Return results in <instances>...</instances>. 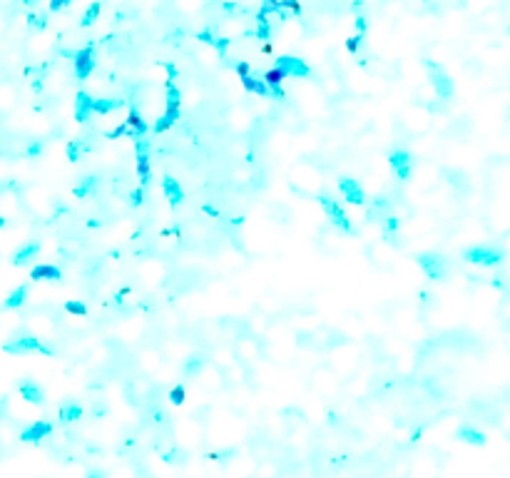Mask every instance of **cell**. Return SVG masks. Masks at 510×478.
I'll use <instances>...</instances> for the list:
<instances>
[{"label": "cell", "instance_id": "44dd1931", "mask_svg": "<svg viewBox=\"0 0 510 478\" xmlns=\"http://www.w3.org/2000/svg\"><path fill=\"white\" fill-rule=\"evenodd\" d=\"M242 83H244V87H247L249 92L269 95V85L264 83V80H259V78H254V75H244V78H242Z\"/></svg>", "mask_w": 510, "mask_h": 478}, {"label": "cell", "instance_id": "f35d334b", "mask_svg": "<svg viewBox=\"0 0 510 478\" xmlns=\"http://www.w3.org/2000/svg\"><path fill=\"white\" fill-rule=\"evenodd\" d=\"M3 227H5V217H0V230H3Z\"/></svg>", "mask_w": 510, "mask_h": 478}, {"label": "cell", "instance_id": "5bb4252c", "mask_svg": "<svg viewBox=\"0 0 510 478\" xmlns=\"http://www.w3.org/2000/svg\"><path fill=\"white\" fill-rule=\"evenodd\" d=\"M162 189H165L167 199H169L172 204H182V199H184V192H182L180 182L174 180V177H162Z\"/></svg>", "mask_w": 510, "mask_h": 478}, {"label": "cell", "instance_id": "836d02e7", "mask_svg": "<svg viewBox=\"0 0 510 478\" xmlns=\"http://www.w3.org/2000/svg\"><path fill=\"white\" fill-rule=\"evenodd\" d=\"M356 28H359V35L363 37V33H366V17H356Z\"/></svg>", "mask_w": 510, "mask_h": 478}, {"label": "cell", "instance_id": "8d00e7d4", "mask_svg": "<svg viewBox=\"0 0 510 478\" xmlns=\"http://www.w3.org/2000/svg\"><path fill=\"white\" fill-rule=\"evenodd\" d=\"M40 149H43L40 142H37V145H30V147H28V155H30V157H33V155H40Z\"/></svg>", "mask_w": 510, "mask_h": 478}, {"label": "cell", "instance_id": "d4e9b609", "mask_svg": "<svg viewBox=\"0 0 510 478\" xmlns=\"http://www.w3.org/2000/svg\"><path fill=\"white\" fill-rule=\"evenodd\" d=\"M100 15V3H92L90 8H87V13L83 15V28H90L92 23H95V17Z\"/></svg>", "mask_w": 510, "mask_h": 478}, {"label": "cell", "instance_id": "52a82bcc", "mask_svg": "<svg viewBox=\"0 0 510 478\" xmlns=\"http://www.w3.org/2000/svg\"><path fill=\"white\" fill-rule=\"evenodd\" d=\"M388 165L391 169L396 172V177L401 182H406L411 177V169H413V157L406 152V149H394L391 155H388Z\"/></svg>", "mask_w": 510, "mask_h": 478}, {"label": "cell", "instance_id": "f1b7e54d", "mask_svg": "<svg viewBox=\"0 0 510 478\" xmlns=\"http://www.w3.org/2000/svg\"><path fill=\"white\" fill-rule=\"evenodd\" d=\"M279 8H281L279 0H266L264 8H262V15H269V13H274V10H279Z\"/></svg>", "mask_w": 510, "mask_h": 478}, {"label": "cell", "instance_id": "30bf717a", "mask_svg": "<svg viewBox=\"0 0 510 478\" xmlns=\"http://www.w3.org/2000/svg\"><path fill=\"white\" fill-rule=\"evenodd\" d=\"M339 189H341V195L346 197V202H351V204H363V202H366L363 187L359 184V180H354V177H341V180H339Z\"/></svg>", "mask_w": 510, "mask_h": 478}, {"label": "cell", "instance_id": "ffe728a7", "mask_svg": "<svg viewBox=\"0 0 510 478\" xmlns=\"http://www.w3.org/2000/svg\"><path fill=\"white\" fill-rule=\"evenodd\" d=\"M28 299V286L25 284H20L15 292H10V297L3 301V307L5 309H17V307H23V301Z\"/></svg>", "mask_w": 510, "mask_h": 478}, {"label": "cell", "instance_id": "7402d4cb", "mask_svg": "<svg viewBox=\"0 0 510 478\" xmlns=\"http://www.w3.org/2000/svg\"><path fill=\"white\" fill-rule=\"evenodd\" d=\"M458 438H463V441H468V444H485V436L480 433V431L476 429H470V426H463V429H458Z\"/></svg>", "mask_w": 510, "mask_h": 478}, {"label": "cell", "instance_id": "f546056e", "mask_svg": "<svg viewBox=\"0 0 510 478\" xmlns=\"http://www.w3.org/2000/svg\"><path fill=\"white\" fill-rule=\"evenodd\" d=\"M130 204H132V207H140V204H142V189H134V192H132V195H130Z\"/></svg>", "mask_w": 510, "mask_h": 478}, {"label": "cell", "instance_id": "4316f807", "mask_svg": "<svg viewBox=\"0 0 510 478\" xmlns=\"http://www.w3.org/2000/svg\"><path fill=\"white\" fill-rule=\"evenodd\" d=\"M257 37H259V40H266V37H269V20H266V15H262V13H259V30H257Z\"/></svg>", "mask_w": 510, "mask_h": 478}, {"label": "cell", "instance_id": "6da1fadb", "mask_svg": "<svg viewBox=\"0 0 510 478\" xmlns=\"http://www.w3.org/2000/svg\"><path fill=\"white\" fill-rule=\"evenodd\" d=\"M418 266L423 269V274H426L428 279H433V281L445 279V274H448V262H445L441 254H433V252L418 254Z\"/></svg>", "mask_w": 510, "mask_h": 478}, {"label": "cell", "instance_id": "ab89813d", "mask_svg": "<svg viewBox=\"0 0 510 478\" xmlns=\"http://www.w3.org/2000/svg\"><path fill=\"white\" fill-rule=\"evenodd\" d=\"M25 3H33V0H25Z\"/></svg>", "mask_w": 510, "mask_h": 478}, {"label": "cell", "instance_id": "8fae6325", "mask_svg": "<svg viewBox=\"0 0 510 478\" xmlns=\"http://www.w3.org/2000/svg\"><path fill=\"white\" fill-rule=\"evenodd\" d=\"M50 433H52V424L50 421H35L33 426H28V429L20 433V438L28 441V444H33V441H43Z\"/></svg>", "mask_w": 510, "mask_h": 478}, {"label": "cell", "instance_id": "7a4b0ae2", "mask_svg": "<svg viewBox=\"0 0 510 478\" xmlns=\"http://www.w3.org/2000/svg\"><path fill=\"white\" fill-rule=\"evenodd\" d=\"M319 202H321V207H324L326 217H329V219L336 224V227H339V230L346 232V234H351V232H354V224L348 222V217H346V212L341 209V204H339L336 199L329 197V195H321V197H319Z\"/></svg>", "mask_w": 510, "mask_h": 478}, {"label": "cell", "instance_id": "4dcf8cb0", "mask_svg": "<svg viewBox=\"0 0 510 478\" xmlns=\"http://www.w3.org/2000/svg\"><path fill=\"white\" fill-rule=\"evenodd\" d=\"M169 396H172V401H174V404H182V401H184V391H182L180 386H177V389H172V394Z\"/></svg>", "mask_w": 510, "mask_h": 478}, {"label": "cell", "instance_id": "9c48e42d", "mask_svg": "<svg viewBox=\"0 0 510 478\" xmlns=\"http://www.w3.org/2000/svg\"><path fill=\"white\" fill-rule=\"evenodd\" d=\"M92 70H95V50H92V45H87L75 55V75L80 80H87Z\"/></svg>", "mask_w": 510, "mask_h": 478}, {"label": "cell", "instance_id": "484cf974", "mask_svg": "<svg viewBox=\"0 0 510 478\" xmlns=\"http://www.w3.org/2000/svg\"><path fill=\"white\" fill-rule=\"evenodd\" d=\"M80 152H83V145H80V140L70 142V145H67V160H70V162H77V160H80Z\"/></svg>", "mask_w": 510, "mask_h": 478}, {"label": "cell", "instance_id": "277c9868", "mask_svg": "<svg viewBox=\"0 0 510 478\" xmlns=\"http://www.w3.org/2000/svg\"><path fill=\"white\" fill-rule=\"evenodd\" d=\"M465 259L473 264H483V266H493L503 259V252L495 247H488V244H476V247L465 249Z\"/></svg>", "mask_w": 510, "mask_h": 478}, {"label": "cell", "instance_id": "3957f363", "mask_svg": "<svg viewBox=\"0 0 510 478\" xmlns=\"http://www.w3.org/2000/svg\"><path fill=\"white\" fill-rule=\"evenodd\" d=\"M426 67H428V72H430V83H433V90L438 92V98L448 100L453 95V80H450V75L438 63H430V60L426 63Z\"/></svg>", "mask_w": 510, "mask_h": 478}, {"label": "cell", "instance_id": "cb8c5ba5", "mask_svg": "<svg viewBox=\"0 0 510 478\" xmlns=\"http://www.w3.org/2000/svg\"><path fill=\"white\" fill-rule=\"evenodd\" d=\"M80 416H83V409H80L77 404H72V401H70V404H65V406L60 409V418H63L65 424H70V421H77Z\"/></svg>", "mask_w": 510, "mask_h": 478}, {"label": "cell", "instance_id": "8992f818", "mask_svg": "<svg viewBox=\"0 0 510 478\" xmlns=\"http://www.w3.org/2000/svg\"><path fill=\"white\" fill-rule=\"evenodd\" d=\"M5 351L8 354H30V351H40V354H48L52 356V349L45 347L40 339H35V336H20L15 341H8L5 344Z\"/></svg>", "mask_w": 510, "mask_h": 478}, {"label": "cell", "instance_id": "d6a6232c", "mask_svg": "<svg viewBox=\"0 0 510 478\" xmlns=\"http://www.w3.org/2000/svg\"><path fill=\"white\" fill-rule=\"evenodd\" d=\"M70 0H50V10H60L63 5H67Z\"/></svg>", "mask_w": 510, "mask_h": 478}, {"label": "cell", "instance_id": "d6986e66", "mask_svg": "<svg viewBox=\"0 0 510 478\" xmlns=\"http://www.w3.org/2000/svg\"><path fill=\"white\" fill-rule=\"evenodd\" d=\"M97 184H100V177H95V175H90V177H85L72 192H75V197H80V199H85V197H90L95 189H97Z\"/></svg>", "mask_w": 510, "mask_h": 478}, {"label": "cell", "instance_id": "ac0fdd59", "mask_svg": "<svg viewBox=\"0 0 510 478\" xmlns=\"http://www.w3.org/2000/svg\"><path fill=\"white\" fill-rule=\"evenodd\" d=\"M127 127H130V137L134 140V137H142V135L147 132V122L140 117L137 110H132L130 117H127Z\"/></svg>", "mask_w": 510, "mask_h": 478}, {"label": "cell", "instance_id": "9a60e30c", "mask_svg": "<svg viewBox=\"0 0 510 478\" xmlns=\"http://www.w3.org/2000/svg\"><path fill=\"white\" fill-rule=\"evenodd\" d=\"M37 252H40V244L28 242V244H23V247H20L15 254H13V264L23 266V264H28L30 259H35V257H37Z\"/></svg>", "mask_w": 510, "mask_h": 478}, {"label": "cell", "instance_id": "2e32d148", "mask_svg": "<svg viewBox=\"0 0 510 478\" xmlns=\"http://www.w3.org/2000/svg\"><path fill=\"white\" fill-rule=\"evenodd\" d=\"M30 279L57 281V279H60V269H57V266H52V264H40V266H33V272H30Z\"/></svg>", "mask_w": 510, "mask_h": 478}, {"label": "cell", "instance_id": "7c38bea8", "mask_svg": "<svg viewBox=\"0 0 510 478\" xmlns=\"http://www.w3.org/2000/svg\"><path fill=\"white\" fill-rule=\"evenodd\" d=\"M92 115V98L87 92H77L75 95V120L77 122H87Z\"/></svg>", "mask_w": 510, "mask_h": 478}, {"label": "cell", "instance_id": "ba28073f", "mask_svg": "<svg viewBox=\"0 0 510 478\" xmlns=\"http://www.w3.org/2000/svg\"><path fill=\"white\" fill-rule=\"evenodd\" d=\"M277 67H281L286 72V78H311V67L306 65L301 58L281 55L279 60H277Z\"/></svg>", "mask_w": 510, "mask_h": 478}, {"label": "cell", "instance_id": "83f0119b", "mask_svg": "<svg viewBox=\"0 0 510 478\" xmlns=\"http://www.w3.org/2000/svg\"><path fill=\"white\" fill-rule=\"evenodd\" d=\"M65 309L67 312H72V314H87V307H85L83 301H67Z\"/></svg>", "mask_w": 510, "mask_h": 478}, {"label": "cell", "instance_id": "74e56055", "mask_svg": "<svg viewBox=\"0 0 510 478\" xmlns=\"http://www.w3.org/2000/svg\"><path fill=\"white\" fill-rule=\"evenodd\" d=\"M87 478H105V473H102V471H90Z\"/></svg>", "mask_w": 510, "mask_h": 478}, {"label": "cell", "instance_id": "4fadbf2b", "mask_svg": "<svg viewBox=\"0 0 510 478\" xmlns=\"http://www.w3.org/2000/svg\"><path fill=\"white\" fill-rule=\"evenodd\" d=\"M20 396H23L25 401H30V404H43V401H45L43 386L35 384V381H23V384H20Z\"/></svg>", "mask_w": 510, "mask_h": 478}, {"label": "cell", "instance_id": "e575fe53", "mask_svg": "<svg viewBox=\"0 0 510 478\" xmlns=\"http://www.w3.org/2000/svg\"><path fill=\"white\" fill-rule=\"evenodd\" d=\"M30 23H33V25H35V28H45V17H40V15H37V17H30Z\"/></svg>", "mask_w": 510, "mask_h": 478}, {"label": "cell", "instance_id": "603a6c76", "mask_svg": "<svg viewBox=\"0 0 510 478\" xmlns=\"http://www.w3.org/2000/svg\"><path fill=\"white\" fill-rule=\"evenodd\" d=\"M398 227H401L398 217H394V215L383 217V234H386V239L396 242V237H398Z\"/></svg>", "mask_w": 510, "mask_h": 478}, {"label": "cell", "instance_id": "5b68a950", "mask_svg": "<svg viewBox=\"0 0 510 478\" xmlns=\"http://www.w3.org/2000/svg\"><path fill=\"white\" fill-rule=\"evenodd\" d=\"M134 152H137V175H140V182H142V187H147L149 184V140H145V135L142 137H134Z\"/></svg>", "mask_w": 510, "mask_h": 478}, {"label": "cell", "instance_id": "e0dca14e", "mask_svg": "<svg viewBox=\"0 0 510 478\" xmlns=\"http://www.w3.org/2000/svg\"><path fill=\"white\" fill-rule=\"evenodd\" d=\"M122 107V100H115V98H100L95 100L92 98V112H100V115H107V112H115Z\"/></svg>", "mask_w": 510, "mask_h": 478}, {"label": "cell", "instance_id": "d590c367", "mask_svg": "<svg viewBox=\"0 0 510 478\" xmlns=\"http://www.w3.org/2000/svg\"><path fill=\"white\" fill-rule=\"evenodd\" d=\"M237 72H239V78H244V75H249V65H247V63L237 65Z\"/></svg>", "mask_w": 510, "mask_h": 478}, {"label": "cell", "instance_id": "1f68e13d", "mask_svg": "<svg viewBox=\"0 0 510 478\" xmlns=\"http://www.w3.org/2000/svg\"><path fill=\"white\" fill-rule=\"evenodd\" d=\"M359 43H361V35H354V37L348 40V50L356 52V50H359Z\"/></svg>", "mask_w": 510, "mask_h": 478}]
</instances>
